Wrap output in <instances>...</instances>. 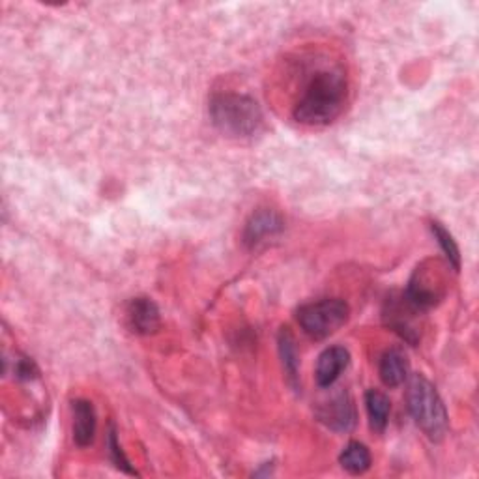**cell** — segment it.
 Segmentation results:
<instances>
[{
    "label": "cell",
    "instance_id": "cell-1",
    "mask_svg": "<svg viewBox=\"0 0 479 479\" xmlns=\"http://www.w3.org/2000/svg\"><path fill=\"white\" fill-rule=\"evenodd\" d=\"M349 83L339 67H322L311 74L300 99L292 107L296 122L311 127L328 126L341 117L347 106Z\"/></svg>",
    "mask_w": 479,
    "mask_h": 479
},
{
    "label": "cell",
    "instance_id": "cell-2",
    "mask_svg": "<svg viewBox=\"0 0 479 479\" xmlns=\"http://www.w3.org/2000/svg\"><path fill=\"white\" fill-rule=\"evenodd\" d=\"M210 117L214 126L234 139H246L260 131L264 124L262 109L246 94L225 92L210 101Z\"/></svg>",
    "mask_w": 479,
    "mask_h": 479
},
{
    "label": "cell",
    "instance_id": "cell-3",
    "mask_svg": "<svg viewBox=\"0 0 479 479\" xmlns=\"http://www.w3.org/2000/svg\"><path fill=\"white\" fill-rule=\"evenodd\" d=\"M408 410L418 427L433 440L438 442L448 431V413L436 388L422 374H414L408 382L406 392Z\"/></svg>",
    "mask_w": 479,
    "mask_h": 479
},
{
    "label": "cell",
    "instance_id": "cell-4",
    "mask_svg": "<svg viewBox=\"0 0 479 479\" xmlns=\"http://www.w3.org/2000/svg\"><path fill=\"white\" fill-rule=\"evenodd\" d=\"M349 315L351 310L343 300L326 298L301 305L298 310V322L307 335L321 341L333 335L341 326H345Z\"/></svg>",
    "mask_w": 479,
    "mask_h": 479
},
{
    "label": "cell",
    "instance_id": "cell-5",
    "mask_svg": "<svg viewBox=\"0 0 479 479\" xmlns=\"http://www.w3.org/2000/svg\"><path fill=\"white\" fill-rule=\"evenodd\" d=\"M443 294H446L443 266L438 260H425L414 270L403 296L416 311L423 313L434 307L443 298Z\"/></svg>",
    "mask_w": 479,
    "mask_h": 479
},
{
    "label": "cell",
    "instance_id": "cell-6",
    "mask_svg": "<svg viewBox=\"0 0 479 479\" xmlns=\"http://www.w3.org/2000/svg\"><path fill=\"white\" fill-rule=\"evenodd\" d=\"M319 420L337 433H349L356 425V408L347 393H339L319 410Z\"/></svg>",
    "mask_w": 479,
    "mask_h": 479
},
{
    "label": "cell",
    "instance_id": "cell-7",
    "mask_svg": "<svg viewBox=\"0 0 479 479\" xmlns=\"http://www.w3.org/2000/svg\"><path fill=\"white\" fill-rule=\"evenodd\" d=\"M285 223L281 216L273 210L262 209L255 212L244 229V242L248 248H257L259 244L266 242L268 238L278 236L283 230Z\"/></svg>",
    "mask_w": 479,
    "mask_h": 479
},
{
    "label": "cell",
    "instance_id": "cell-8",
    "mask_svg": "<svg viewBox=\"0 0 479 479\" xmlns=\"http://www.w3.org/2000/svg\"><path fill=\"white\" fill-rule=\"evenodd\" d=\"M127 324L131 331L139 335H150L159 330L161 317L158 305L150 298H135L127 305Z\"/></svg>",
    "mask_w": 479,
    "mask_h": 479
},
{
    "label": "cell",
    "instance_id": "cell-9",
    "mask_svg": "<svg viewBox=\"0 0 479 479\" xmlns=\"http://www.w3.org/2000/svg\"><path fill=\"white\" fill-rule=\"evenodd\" d=\"M351 363V354L343 347H330L326 349L317 362L315 379L319 388H331Z\"/></svg>",
    "mask_w": 479,
    "mask_h": 479
},
{
    "label": "cell",
    "instance_id": "cell-10",
    "mask_svg": "<svg viewBox=\"0 0 479 479\" xmlns=\"http://www.w3.org/2000/svg\"><path fill=\"white\" fill-rule=\"evenodd\" d=\"M74 413V442L79 448H88L96 434V410L92 403L77 399L72 403Z\"/></svg>",
    "mask_w": 479,
    "mask_h": 479
},
{
    "label": "cell",
    "instance_id": "cell-11",
    "mask_svg": "<svg viewBox=\"0 0 479 479\" xmlns=\"http://www.w3.org/2000/svg\"><path fill=\"white\" fill-rule=\"evenodd\" d=\"M381 379L388 388H399L408 379V360L401 349H390L382 354L379 365Z\"/></svg>",
    "mask_w": 479,
    "mask_h": 479
},
{
    "label": "cell",
    "instance_id": "cell-12",
    "mask_svg": "<svg viewBox=\"0 0 479 479\" xmlns=\"http://www.w3.org/2000/svg\"><path fill=\"white\" fill-rule=\"evenodd\" d=\"M365 408H367L371 429L374 433H384V429L388 427L390 413H392L390 399L382 392L371 390L365 393Z\"/></svg>",
    "mask_w": 479,
    "mask_h": 479
},
{
    "label": "cell",
    "instance_id": "cell-13",
    "mask_svg": "<svg viewBox=\"0 0 479 479\" xmlns=\"http://www.w3.org/2000/svg\"><path fill=\"white\" fill-rule=\"evenodd\" d=\"M278 343H280V354H281L283 369H285V372H287V379H289V382H290L294 388H298L300 356H298V349H296L294 335L290 333L289 328H281Z\"/></svg>",
    "mask_w": 479,
    "mask_h": 479
},
{
    "label": "cell",
    "instance_id": "cell-14",
    "mask_svg": "<svg viewBox=\"0 0 479 479\" xmlns=\"http://www.w3.org/2000/svg\"><path fill=\"white\" fill-rule=\"evenodd\" d=\"M339 463L349 474L360 475L371 468V454H369L367 446H363V443L351 442L349 446L341 452Z\"/></svg>",
    "mask_w": 479,
    "mask_h": 479
},
{
    "label": "cell",
    "instance_id": "cell-15",
    "mask_svg": "<svg viewBox=\"0 0 479 479\" xmlns=\"http://www.w3.org/2000/svg\"><path fill=\"white\" fill-rule=\"evenodd\" d=\"M431 230H433V234H434V238H436V242H438L440 250L443 251V255H446L450 268L459 270V268H461V255H459V248H457V244H455L454 236H452L446 229H443L438 221H433V223H431Z\"/></svg>",
    "mask_w": 479,
    "mask_h": 479
},
{
    "label": "cell",
    "instance_id": "cell-16",
    "mask_svg": "<svg viewBox=\"0 0 479 479\" xmlns=\"http://www.w3.org/2000/svg\"><path fill=\"white\" fill-rule=\"evenodd\" d=\"M107 448H109V455H111V459H113V463H115V466H117L118 470H122V472H126V474H129V475H137V472L131 468L127 457L124 455V452H122V448H120L115 427H111V431H109V434H107Z\"/></svg>",
    "mask_w": 479,
    "mask_h": 479
}]
</instances>
